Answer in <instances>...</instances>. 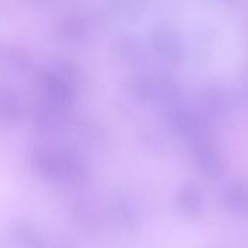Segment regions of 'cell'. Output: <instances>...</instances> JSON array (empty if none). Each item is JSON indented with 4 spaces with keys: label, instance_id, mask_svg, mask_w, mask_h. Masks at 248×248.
<instances>
[{
    "label": "cell",
    "instance_id": "52a82bcc",
    "mask_svg": "<svg viewBox=\"0 0 248 248\" xmlns=\"http://www.w3.org/2000/svg\"><path fill=\"white\" fill-rule=\"evenodd\" d=\"M219 1H222V3H228V4H234V3H237V0H219Z\"/></svg>",
    "mask_w": 248,
    "mask_h": 248
},
{
    "label": "cell",
    "instance_id": "7a4b0ae2",
    "mask_svg": "<svg viewBox=\"0 0 248 248\" xmlns=\"http://www.w3.org/2000/svg\"><path fill=\"white\" fill-rule=\"evenodd\" d=\"M170 122L187 142L209 137L208 118L199 109L196 110L187 106H177L170 113Z\"/></svg>",
    "mask_w": 248,
    "mask_h": 248
},
{
    "label": "cell",
    "instance_id": "3957f363",
    "mask_svg": "<svg viewBox=\"0 0 248 248\" xmlns=\"http://www.w3.org/2000/svg\"><path fill=\"white\" fill-rule=\"evenodd\" d=\"M193 158L199 170L209 179L218 180L225 174V163L221 153L212 144L211 137H203L189 142Z\"/></svg>",
    "mask_w": 248,
    "mask_h": 248
},
{
    "label": "cell",
    "instance_id": "277c9868",
    "mask_svg": "<svg viewBox=\"0 0 248 248\" xmlns=\"http://www.w3.org/2000/svg\"><path fill=\"white\" fill-rule=\"evenodd\" d=\"M154 44H155L157 51L167 61L177 62L182 60L185 54V45H183L182 36L171 28H161L155 31Z\"/></svg>",
    "mask_w": 248,
    "mask_h": 248
},
{
    "label": "cell",
    "instance_id": "5b68a950",
    "mask_svg": "<svg viewBox=\"0 0 248 248\" xmlns=\"http://www.w3.org/2000/svg\"><path fill=\"white\" fill-rule=\"evenodd\" d=\"M222 201L231 214L240 218H248V182H232L225 189Z\"/></svg>",
    "mask_w": 248,
    "mask_h": 248
},
{
    "label": "cell",
    "instance_id": "8992f818",
    "mask_svg": "<svg viewBox=\"0 0 248 248\" xmlns=\"http://www.w3.org/2000/svg\"><path fill=\"white\" fill-rule=\"evenodd\" d=\"M177 208L186 215V217H198L205 205V196L202 189L198 185L189 183L183 186L177 196H176Z\"/></svg>",
    "mask_w": 248,
    "mask_h": 248
},
{
    "label": "cell",
    "instance_id": "6da1fadb",
    "mask_svg": "<svg viewBox=\"0 0 248 248\" xmlns=\"http://www.w3.org/2000/svg\"><path fill=\"white\" fill-rule=\"evenodd\" d=\"M199 110L208 119H224L234 113L235 99L227 86L212 81L205 84L199 93Z\"/></svg>",
    "mask_w": 248,
    "mask_h": 248
}]
</instances>
